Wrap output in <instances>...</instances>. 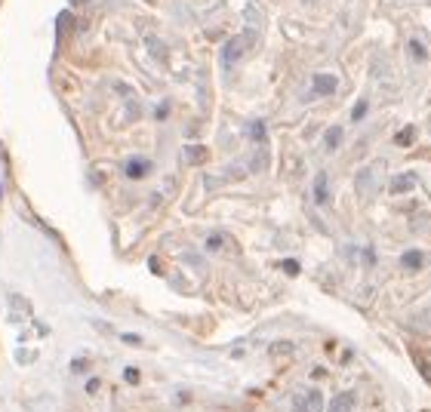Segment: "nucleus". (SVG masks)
<instances>
[{"label":"nucleus","instance_id":"f257e3e1","mask_svg":"<svg viewBox=\"0 0 431 412\" xmlns=\"http://www.w3.org/2000/svg\"><path fill=\"white\" fill-rule=\"evenodd\" d=\"M256 41H259V34H256V31H243L241 37H234V41H228V43H225V50H222V62H225V65H231L237 56H243V52H247Z\"/></svg>","mask_w":431,"mask_h":412},{"label":"nucleus","instance_id":"f03ea898","mask_svg":"<svg viewBox=\"0 0 431 412\" xmlns=\"http://www.w3.org/2000/svg\"><path fill=\"white\" fill-rule=\"evenodd\" d=\"M293 354H296L293 342H271L268 344V357H271V360H277V363H287Z\"/></svg>","mask_w":431,"mask_h":412},{"label":"nucleus","instance_id":"7ed1b4c3","mask_svg":"<svg viewBox=\"0 0 431 412\" xmlns=\"http://www.w3.org/2000/svg\"><path fill=\"white\" fill-rule=\"evenodd\" d=\"M416 188V176L413 172H403V176L391 178V194H407V191Z\"/></svg>","mask_w":431,"mask_h":412},{"label":"nucleus","instance_id":"20e7f679","mask_svg":"<svg viewBox=\"0 0 431 412\" xmlns=\"http://www.w3.org/2000/svg\"><path fill=\"white\" fill-rule=\"evenodd\" d=\"M336 86H339V81H336L333 74H317L314 77V92H321V96H333Z\"/></svg>","mask_w":431,"mask_h":412},{"label":"nucleus","instance_id":"39448f33","mask_svg":"<svg viewBox=\"0 0 431 412\" xmlns=\"http://www.w3.org/2000/svg\"><path fill=\"white\" fill-rule=\"evenodd\" d=\"M123 172H127L130 178H142V176H148V172H151V163L148 161H139V157H136V161L127 163V169H123Z\"/></svg>","mask_w":431,"mask_h":412},{"label":"nucleus","instance_id":"423d86ee","mask_svg":"<svg viewBox=\"0 0 431 412\" xmlns=\"http://www.w3.org/2000/svg\"><path fill=\"white\" fill-rule=\"evenodd\" d=\"M376 178H379V169H376V166H373V172L363 169L361 176H357V188H361V194H367V185H370V191L376 188Z\"/></svg>","mask_w":431,"mask_h":412},{"label":"nucleus","instance_id":"0eeeda50","mask_svg":"<svg viewBox=\"0 0 431 412\" xmlns=\"http://www.w3.org/2000/svg\"><path fill=\"white\" fill-rule=\"evenodd\" d=\"M401 265H403L407 271H419V268H422V252H419V249L403 252V256H401Z\"/></svg>","mask_w":431,"mask_h":412},{"label":"nucleus","instance_id":"6e6552de","mask_svg":"<svg viewBox=\"0 0 431 412\" xmlns=\"http://www.w3.org/2000/svg\"><path fill=\"white\" fill-rule=\"evenodd\" d=\"M351 406H354V394L348 391V394H339V397H336L333 406H330V412H351Z\"/></svg>","mask_w":431,"mask_h":412},{"label":"nucleus","instance_id":"1a4fd4ad","mask_svg":"<svg viewBox=\"0 0 431 412\" xmlns=\"http://www.w3.org/2000/svg\"><path fill=\"white\" fill-rule=\"evenodd\" d=\"M314 200L317 203H327L330 200V194H327V176H323V172L314 178Z\"/></svg>","mask_w":431,"mask_h":412},{"label":"nucleus","instance_id":"9d476101","mask_svg":"<svg viewBox=\"0 0 431 412\" xmlns=\"http://www.w3.org/2000/svg\"><path fill=\"white\" fill-rule=\"evenodd\" d=\"M185 157H188V163H203L207 161V148H201V145H188V148H185Z\"/></svg>","mask_w":431,"mask_h":412},{"label":"nucleus","instance_id":"9b49d317","mask_svg":"<svg viewBox=\"0 0 431 412\" xmlns=\"http://www.w3.org/2000/svg\"><path fill=\"white\" fill-rule=\"evenodd\" d=\"M323 142H327V148H330V151L339 148V142H342V126H330L327 136H323Z\"/></svg>","mask_w":431,"mask_h":412},{"label":"nucleus","instance_id":"f8f14e48","mask_svg":"<svg viewBox=\"0 0 431 412\" xmlns=\"http://www.w3.org/2000/svg\"><path fill=\"white\" fill-rule=\"evenodd\" d=\"M413 327L416 329H425V332H431V305L425 311H419V314L413 317Z\"/></svg>","mask_w":431,"mask_h":412},{"label":"nucleus","instance_id":"ddd939ff","mask_svg":"<svg viewBox=\"0 0 431 412\" xmlns=\"http://www.w3.org/2000/svg\"><path fill=\"white\" fill-rule=\"evenodd\" d=\"M413 136H416V126H403V130L394 136V142L401 145V148H407V145L413 142Z\"/></svg>","mask_w":431,"mask_h":412},{"label":"nucleus","instance_id":"4468645a","mask_svg":"<svg viewBox=\"0 0 431 412\" xmlns=\"http://www.w3.org/2000/svg\"><path fill=\"white\" fill-rule=\"evenodd\" d=\"M410 52H413V59H419V62H425L428 59V50L422 41H410Z\"/></svg>","mask_w":431,"mask_h":412},{"label":"nucleus","instance_id":"2eb2a0df","mask_svg":"<svg viewBox=\"0 0 431 412\" xmlns=\"http://www.w3.org/2000/svg\"><path fill=\"white\" fill-rule=\"evenodd\" d=\"M305 400H308V412H321L323 409V400H321V394H317V391H308V394H305Z\"/></svg>","mask_w":431,"mask_h":412},{"label":"nucleus","instance_id":"dca6fc26","mask_svg":"<svg viewBox=\"0 0 431 412\" xmlns=\"http://www.w3.org/2000/svg\"><path fill=\"white\" fill-rule=\"evenodd\" d=\"M265 166H268V154H265V151H259L253 161H250V169H253V172H262Z\"/></svg>","mask_w":431,"mask_h":412},{"label":"nucleus","instance_id":"f3484780","mask_svg":"<svg viewBox=\"0 0 431 412\" xmlns=\"http://www.w3.org/2000/svg\"><path fill=\"white\" fill-rule=\"evenodd\" d=\"M367 108H370V102H367V99H361V102L354 105V111H351V121H363V114H367Z\"/></svg>","mask_w":431,"mask_h":412},{"label":"nucleus","instance_id":"a211bd4d","mask_svg":"<svg viewBox=\"0 0 431 412\" xmlns=\"http://www.w3.org/2000/svg\"><path fill=\"white\" fill-rule=\"evenodd\" d=\"M419 372H422V378L431 384V360H428V357H425V360H419Z\"/></svg>","mask_w":431,"mask_h":412},{"label":"nucleus","instance_id":"6ab92c4d","mask_svg":"<svg viewBox=\"0 0 431 412\" xmlns=\"http://www.w3.org/2000/svg\"><path fill=\"white\" fill-rule=\"evenodd\" d=\"M283 271H287V274H299V262L287 258V262H283Z\"/></svg>","mask_w":431,"mask_h":412},{"label":"nucleus","instance_id":"aec40b11","mask_svg":"<svg viewBox=\"0 0 431 412\" xmlns=\"http://www.w3.org/2000/svg\"><path fill=\"white\" fill-rule=\"evenodd\" d=\"M293 412H308V400H305V397H296V403H293Z\"/></svg>","mask_w":431,"mask_h":412},{"label":"nucleus","instance_id":"412c9836","mask_svg":"<svg viewBox=\"0 0 431 412\" xmlns=\"http://www.w3.org/2000/svg\"><path fill=\"white\" fill-rule=\"evenodd\" d=\"M253 138H256V142H262V138H265V126L262 123H253Z\"/></svg>","mask_w":431,"mask_h":412},{"label":"nucleus","instance_id":"4be33fe9","mask_svg":"<svg viewBox=\"0 0 431 412\" xmlns=\"http://www.w3.org/2000/svg\"><path fill=\"white\" fill-rule=\"evenodd\" d=\"M99 391V378H90V382H86V394H96Z\"/></svg>","mask_w":431,"mask_h":412},{"label":"nucleus","instance_id":"5701e85b","mask_svg":"<svg viewBox=\"0 0 431 412\" xmlns=\"http://www.w3.org/2000/svg\"><path fill=\"white\" fill-rule=\"evenodd\" d=\"M123 375H127V382H130V384H136V382H139V372L132 369V367H130L127 372H123Z\"/></svg>","mask_w":431,"mask_h":412},{"label":"nucleus","instance_id":"b1692460","mask_svg":"<svg viewBox=\"0 0 431 412\" xmlns=\"http://www.w3.org/2000/svg\"><path fill=\"white\" fill-rule=\"evenodd\" d=\"M123 342H127V344H142V338L132 336V332H127V336H123Z\"/></svg>","mask_w":431,"mask_h":412},{"label":"nucleus","instance_id":"393cba45","mask_svg":"<svg viewBox=\"0 0 431 412\" xmlns=\"http://www.w3.org/2000/svg\"><path fill=\"white\" fill-rule=\"evenodd\" d=\"M71 369H74V372H83V369H86V360H77V363H71Z\"/></svg>","mask_w":431,"mask_h":412},{"label":"nucleus","instance_id":"a878e982","mask_svg":"<svg viewBox=\"0 0 431 412\" xmlns=\"http://www.w3.org/2000/svg\"><path fill=\"white\" fill-rule=\"evenodd\" d=\"M305 3H314V0H305Z\"/></svg>","mask_w":431,"mask_h":412}]
</instances>
